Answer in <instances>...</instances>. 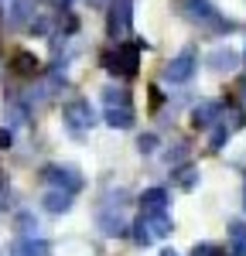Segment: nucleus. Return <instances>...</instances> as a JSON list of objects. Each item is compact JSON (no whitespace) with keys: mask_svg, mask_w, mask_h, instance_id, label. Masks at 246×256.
Listing matches in <instances>:
<instances>
[{"mask_svg":"<svg viewBox=\"0 0 246 256\" xmlns=\"http://www.w3.org/2000/svg\"><path fill=\"white\" fill-rule=\"evenodd\" d=\"M140 48L144 44H120L116 52H106L102 55V65H106V72H113V76H137V68H140Z\"/></svg>","mask_w":246,"mask_h":256,"instance_id":"f257e3e1","label":"nucleus"},{"mask_svg":"<svg viewBox=\"0 0 246 256\" xmlns=\"http://www.w3.org/2000/svg\"><path fill=\"white\" fill-rule=\"evenodd\" d=\"M134 232H137V242L147 246V242H154V239H164L171 232V218L164 216V212H147V216L134 226Z\"/></svg>","mask_w":246,"mask_h":256,"instance_id":"f03ea898","label":"nucleus"},{"mask_svg":"<svg viewBox=\"0 0 246 256\" xmlns=\"http://www.w3.org/2000/svg\"><path fill=\"white\" fill-rule=\"evenodd\" d=\"M192 76H195V52H192V48L182 52L178 58L164 68V82H188Z\"/></svg>","mask_w":246,"mask_h":256,"instance_id":"7ed1b4c3","label":"nucleus"},{"mask_svg":"<svg viewBox=\"0 0 246 256\" xmlns=\"http://www.w3.org/2000/svg\"><path fill=\"white\" fill-rule=\"evenodd\" d=\"M65 123H72L76 130H86V126H92V123H96V113H92V106H89V102L72 99V102H65Z\"/></svg>","mask_w":246,"mask_h":256,"instance_id":"20e7f679","label":"nucleus"},{"mask_svg":"<svg viewBox=\"0 0 246 256\" xmlns=\"http://www.w3.org/2000/svg\"><path fill=\"white\" fill-rule=\"evenodd\" d=\"M106 123L110 126H116V130H130L134 126V113H130V106H106Z\"/></svg>","mask_w":246,"mask_h":256,"instance_id":"39448f33","label":"nucleus"},{"mask_svg":"<svg viewBox=\"0 0 246 256\" xmlns=\"http://www.w3.org/2000/svg\"><path fill=\"white\" fill-rule=\"evenodd\" d=\"M10 68H14L18 76H34L41 65H38V58H34L31 52H18V55L10 58Z\"/></svg>","mask_w":246,"mask_h":256,"instance_id":"423d86ee","label":"nucleus"},{"mask_svg":"<svg viewBox=\"0 0 246 256\" xmlns=\"http://www.w3.org/2000/svg\"><path fill=\"white\" fill-rule=\"evenodd\" d=\"M140 205L147 212H164V205H168V192L164 188H147L140 195Z\"/></svg>","mask_w":246,"mask_h":256,"instance_id":"0eeeda50","label":"nucleus"},{"mask_svg":"<svg viewBox=\"0 0 246 256\" xmlns=\"http://www.w3.org/2000/svg\"><path fill=\"white\" fill-rule=\"evenodd\" d=\"M219 116H222V106L219 102H205V106L195 110V126H212Z\"/></svg>","mask_w":246,"mask_h":256,"instance_id":"6e6552de","label":"nucleus"},{"mask_svg":"<svg viewBox=\"0 0 246 256\" xmlns=\"http://www.w3.org/2000/svg\"><path fill=\"white\" fill-rule=\"evenodd\" d=\"M48 174L55 178V184H58L62 192H65V184H68V192H79L82 181L76 178V171H65V168H48Z\"/></svg>","mask_w":246,"mask_h":256,"instance_id":"1a4fd4ad","label":"nucleus"},{"mask_svg":"<svg viewBox=\"0 0 246 256\" xmlns=\"http://www.w3.org/2000/svg\"><path fill=\"white\" fill-rule=\"evenodd\" d=\"M44 205H48V212H68V208H72V195H65V192H52V195L44 198Z\"/></svg>","mask_w":246,"mask_h":256,"instance_id":"9d476101","label":"nucleus"},{"mask_svg":"<svg viewBox=\"0 0 246 256\" xmlns=\"http://www.w3.org/2000/svg\"><path fill=\"white\" fill-rule=\"evenodd\" d=\"M100 226H102V232H106V236H123V232H126V226H123L120 216H102Z\"/></svg>","mask_w":246,"mask_h":256,"instance_id":"9b49d317","label":"nucleus"},{"mask_svg":"<svg viewBox=\"0 0 246 256\" xmlns=\"http://www.w3.org/2000/svg\"><path fill=\"white\" fill-rule=\"evenodd\" d=\"M123 28H126V4H116L113 7V18H110V34L116 38Z\"/></svg>","mask_w":246,"mask_h":256,"instance_id":"f8f14e48","label":"nucleus"},{"mask_svg":"<svg viewBox=\"0 0 246 256\" xmlns=\"http://www.w3.org/2000/svg\"><path fill=\"white\" fill-rule=\"evenodd\" d=\"M174 178H178V184H182V188H192V184H195V178H198V171H195V164H184V168L174 171Z\"/></svg>","mask_w":246,"mask_h":256,"instance_id":"ddd939ff","label":"nucleus"},{"mask_svg":"<svg viewBox=\"0 0 246 256\" xmlns=\"http://www.w3.org/2000/svg\"><path fill=\"white\" fill-rule=\"evenodd\" d=\"M208 65H212V68H226V65L232 68V65H236V55H232V52H216V55H208Z\"/></svg>","mask_w":246,"mask_h":256,"instance_id":"4468645a","label":"nucleus"},{"mask_svg":"<svg viewBox=\"0 0 246 256\" xmlns=\"http://www.w3.org/2000/svg\"><path fill=\"white\" fill-rule=\"evenodd\" d=\"M106 99H110V106H130V96L123 89H106Z\"/></svg>","mask_w":246,"mask_h":256,"instance_id":"2eb2a0df","label":"nucleus"},{"mask_svg":"<svg viewBox=\"0 0 246 256\" xmlns=\"http://www.w3.org/2000/svg\"><path fill=\"white\" fill-rule=\"evenodd\" d=\"M192 256H226L219 246H208V242H198L195 250H192Z\"/></svg>","mask_w":246,"mask_h":256,"instance_id":"dca6fc26","label":"nucleus"},{"mask_svg":"<svg viewBox=\"0 0 246 256\" xmlns=\"http://www.w3.org/2000/svg\"><path fill=\"white\" fill-rule=\"evenodd\" d=\"M137 147H140L144 154H154V150H158V137H154V134H144V137L137 140Z\"/></svg>","mask_w":246,"mask_h":256,"instance_id":"f3484780","label":"nucleus"},{"mask_svg":"<svg viewBox=\"0 0 246 256\" xmlns=\"http://www.w3.org/2000/svg\"><path fill=\"white\" fill-rule=\"evenodd\" d=\"M232 239H236V242H246V226L243 222H232Z\"/></svg>","mask_w":246,"mask_h":256,"instance_id":"a211bd4d","label":"nucleus"},{"mask_svg":"<svg viewBox=\"0 0 246 256\" xmlns=\"http://www.w3.org/2000/svg\"><path fill=\"white\" fill-rule=\"evenodd\" d=\"M226 256H246V242H232V250Z\"/></svg>","mask_w":246,"mask_h":256,"instance_id":"6ab92c4d","label":"nucleus"},{"mask_svg":"<svg viewBox=\"0 0 246 256\" xmlns=\"http://www.w3.org/2000/svg\"><path fill=\"white\" fill-rule=\"evenodd\" d=\"M0 147H10V134L7 130H0Z\"/></svg>","mask_w":246,"mask_h":256,"instance_id":"aec40b11","label":"nucleus"},{"mask_svg":"<svg viewBox=\"0 0 246 256\" xmlns=\"http://www.w3.org/2000/svg\"><path fill=\"white\" fill-rule=\"evenodd\" d=\"M236 92H240V96H246V79H240V86H236Z\"/></svg>","mask_w":246,"mask_h":256,"instance_id":"412c9836","label":"nucleus"},{"mask_svg":"<svg viewBox=\"0 0 246 256\" xmlns=\"http://www.w3.org/2000/svg\"><path fill=\"white\" fill-rule=\"evenodd\" d=\"M161 256H178V253H174V250H164V253Z\"/></svg>","mask_w":246,"mask_h":256,"instance_id":"4be33fe9","label":"nucleus"}]
</instances>
